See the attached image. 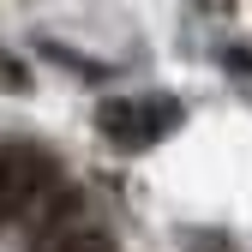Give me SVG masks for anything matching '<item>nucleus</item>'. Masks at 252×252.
<instances>
[{
  "mask_svg": "<svg viewBox=\"0 0 252 252\" xmlns=\"http://www.w3.org/2000/svg\"><path fill=\"white\" fill-rule=\"evenodd\" d=\"M186 120V108L174 96H162V90H138V96H108L96 108V126H102V138L120 144V150H150V144H162L174 126Z\"/></svg>",
  "mask_w": 252,
  "mask_h": 252,
  "instance_id": "f257e3e1",
  "label": "nucleus"
},
{
  "mask_svg": "<svg viewBox=\"0 0 252 252\" xmlns=\"http://www.w3.org/2000/svg\"><path fill=\"white\" fill-rule=\"evenodd\" d=\"M54 186V156L36 144H0V228L30 216Z\"/></svg>",
  "mask_w": 252,
  "mask_h": 252,
  "instance_id": "f03ea898",
  "label": "nucleus"
},
{
  "mask_svg": "<svg viewBox=\"0 0 252 252\" xmlns=\"http://www.w3.org/2000/svg\"><path fill=\"white\" fill-rule=\"evenodd\" d=\"M36 252H114V240L102 228H54Z\"/></svg>",
  "mask_w": 252,
  "mask_h": 252,
  "instance_id": "7ed1b4c3",
  "label": "nucleus"
},
{
  "mask_svg": "<svg viewBox=\"0 0 252 252\" xmlns=\"http://www.w3.org/2000/svg\"><path fill=\"white\" fill-rule=\"evenodd\" d=\"M0 90H12V96L30 90V66H24L18 54H6V48H0Z\"/></svg>",
  "mask_w": 252,
  "mask_h": 252,
  "instance_id": "20e7f679",
  "label": "nucleus"
}]
</instances>
